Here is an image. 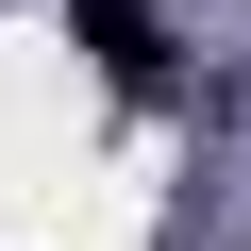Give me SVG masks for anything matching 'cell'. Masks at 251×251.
Here are the masks:
<instances>
[{
    "instance_id": "obj_1",
    "label": "cell",
    "mask_w": 251,
    "mask_h": 251,
    "mask_svg": "<svg viewBox=\"0 0 251 251\" xmlns=\"http://www.w3.org/2000/svg\"><path fill=\"white\" fill-rule=\"evenodd\" d=\"M67 34L100 50L117 100H168V34H151V0H67Z\"/></svg>"
}]
</instances>
